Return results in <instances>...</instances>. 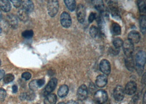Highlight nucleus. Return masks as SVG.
I'll list each match as a JSON object with an SVG mask.
<instances>
[{
    "label": "nucleus",
    "instance_id": "obj_1",
    "mask_svg": "<svg viewBox=\"0 0 146 104\" xmlns=\"http://www.w3.org/2000/svg\"><path fill=\"white\" fill-rule=\"evenodd\" d=\"M146 53L143 51L138 52L135 57L136 66L137 72L139 74H142L146 64Z\"/></svg>",
    "mask_w": 146,
    "mask_h": 104
},
{
    "label": "nucleus",
    "instance_id": "obj_2",
    "mask_svg": "<svg viewBox=\"0 0 146 104\" xmlns=\"http://www.w3.org/2000/svg\"><path fill=\"white\" fill-rule=\"evenodd\" d=\"M59 5L58 0H48L47 9L48 14L51 17H54L58 12Z\"/></svg>",
    "mask_w": 146,
    "mask_h": 104
},
{
    "label": "nucleus",
    "instance_id": "obj_3",
    "mask_svg": "<svg viewBox=\"0 0 146 104\" xmlns=\"http://www.w3.org/2000/svg\"><path fill=\"white\" fill-rule=\"evenodd\" d=\"M76 14L78 21L80 23H83L86 17V10L85 7L82 4H79L76 9Z\"/></svg>",
    "mask_w": 146,
    "mask_h": 104
},
{
    "label": "nucleus",
    "instance_id": "obj_4",
    "mask_svg": "<svg viewBox=\"0 0 146 104\" xmlns=\"http://www.w3.org/2000/svg\"><path fill=\"white\" fill-rule=\"evenodd\" d=\"M94 99L96 102L99 104L105 103L108 99V95L106 91L104 90H99L94 94Z\"/></svg>",
    "mask_w": 146,
    "mask_h": 104
},
{
    "label": "nucleus",
    "instance_id": "obj_5",
    "mask_svg": "<svg viewBox=\"0 0 146 104\" xmlns=\"http://www.w3.org/2000/svg\"><path fill=\"white\" fill-rule=\"evenodd\" d=\"M60 22L62 26L65 28H68L72 24V19L68 13L64 12L60 15Z\"/></svg>",
    "mask_w": 146,
    "mask_h": 104
},
{
    "label": "nucleus",
    "instance_id": "obj_6",
    "mask_svg": "<svg viewBox=\"0 0 146 104\" xmlns=\"http://www.w3.org/2000/svg\"><path fill=\"white\" fill-rule=\"evenodd\" d=\"M58 83V79L56 78H52L48 82V83L44 88L43 91L44 95L46 96L47 95L50 94L55 89Z\"/></svg>",
    "mask_w": 146,
    "mask_h": 104
},
{
    "label": "nucleus",
    "instance_id": "obj_7",
    "mask_svg": "<svg viewBox=\"0 0 146 104\" xmlns=\"http://www.w3.org/2000/svg\"><path fill=\"white\" fill-rule=\"evenodd\" d=\"M93 5L95 8L100 12V13L104 14L105 15H108V12L105 7L104 2L102 0H92Z\"/></svg>",
    "mask_w": 146,
    "mask_h": 104
},
{
    "label": "nucleus",
    "instance_id": "obj_8",
    "mask_svg": "<svg viewBox=\"0 0 146 104\" xmlns=\"http://www.w3.org/2000/svg\"><path fill=\"white\" fill-rule=\"evenodd\" d=\"M113 96L115 100L118 101H121L124 98V90L122 86L117 85L113 92Z\"/></svg>",
    "mask_w": 146,
    "mask_h": 104
},
{
    "label": "nucleus",
    "instance_id": "obj_9",
    "mask_svg": "<svg viewBox=\"0 0 146 104\" xmlns=\"http://www.w3.org/2000/svg\"><path fill=\"white\" fill-rule=\"evenodd\" d=\"M88 95V91L86 85H80L77 91V98L78 100L82 101L86 99Z\"/></svg>",
    "mask_w": 146,
    "mask_h": 104
},
{
    "label": "nucleus",
    "instance_id": "obj_10",
    "mask_svg": "<svg viewBox=\"0 0 146 104\" xmlns=\"http://www.w3.org/2000/svg\"><path fill=\"white\" fill-rule=\"evenodd\" d=\"M100 69L101 72L105 75H108L111 72V64L108 60L103 59L101 61L100 64Z\"/></svg>",
    "mask_w": 146,
    "mask_h": 104
},
{
    "label": "nucleus",
    "instance_id": "obj_11",
    "mask_svg": "<svg viewBox=\"0 0 146 104\" xmlns=\"http://www.w3.org/2000/svg\"><path fill=\"white\" fill-rule=\"evenodd\" d=\"M123 50L125 56H131L133 55V51H134V46L133 44L129 40H126L123 43Z\"/></svg>",
    "mask_w": 146,
    "mask_h": 104
},
{
    "label": "nucleus",
    "instance_id": "obj_12",
    "mask_svg": "<svg viewBox=\"0 0 146 104\" xmlns=\"http://www.w3.org/2000/svg\"><path fill=\"white\" fill-rule=\"evenodd\" d=\"M137 91V84L134 81L128 82L125 87L124 91L127 95H133Z\"/></svg>",
    "mask_w": 146,
    "mask_h": 104
},
{
    "label": "nucleus",
    "instance_id": "obj_13",
    "mask_svg": "<svg viewBox=\"0 0 146 104\" xmlns=\"http://www.w3.org/2000/svg\"><path fill=\"white\" fill-rule=\"evenodd\" d=\"M141 39L139 33L136 31H131L128 34V40L133 44L138 43Z\"/></svg>",
    "mask_w": 146,
    "mask_h": 104
},
{
    "label": "nucleus",
    "instance_id": "obj_14",
    "mask_svg": "<svg viewBox=\"0 0 146 104\" xmlns=\"http://www.w3.org/2000/svg\"><path fill=\"white\" fill-rule=\"evenodd\" d=\"M7 23L12 28H16L18 25V20L17 17L13 14H8L6 18Z\"/></svg>",
    "mask_w": 146,
    "mask_h": 104
},
{
    "label": "nucleus",
    "instance_id": "obj_15",
    "mask_svg": "<svg viewBox=\"0 0 146 104\" xmlns=\"http://www.w3.org/2000/svg\"><path fill=\"white\" fill-rule=\"evenodd\" d=\"M107 83V77L105 75H99L96 79V85L99 88L104 87Z\"/></svg>",
    "mask_w": 146,
    "mask_h": 104
},
{
    "label": "nucleus",
    "instance_id": "obj_16",
    "mask_svg": "<svg viewBox=\"0 0 146 104\" xmlns=\"http://www.w3.org/2000/svg\"><path fill=\"white\" fill-rule=\"evenodd\" d=\"M23 8L27 12H32L34 9V5L31 0H20Z\"/></svg>",
    "mask_w": 146,
    "mask_h": 104
},
{
    "label": "nucleus",
    "instance_id": "obj_17",
    "mask_svg": "<svg viewBox=\"0 0 146 104\" xmlns=\"http://www.w3.org/2000/svg\"><path fill=\"white\" fill-rule=\"evenodd\" d=\"M125 63L127 69L130 71H133L135 68V64L133 55L125 56Z\"/></svg>",
    "mask_w": 146,
    "mask_h": 104
},
{
    "label": "nucleus",
    "instance_id": "obj_18",
    "mask_svg": "<svg viewBox=\"0 0 146 104\" xmlns=\"http://www.w3.org/2000/svg\"><path fill=\"white\" fill-rule=\"evenodd\" d=\"M17 14H18V18L23 22H26L29 20V16L28 12L24 8H21V9H19V11H18Z\"/></svg>",
    "mask_w": 146,
    "mask_h": 104
},
{
    "label": "nucleus",
    "instance_id": "obj_19",
    "mask_svg": "<svg viewBox=\"0 0 146 104\" xmlns=\"http://www.w3.org/2000/svg\"><path fill=\"white\" fill-rule=\"evenodd\" d=\"M0 8L3 12H9L12 6L9 0H0Z\"/></svg>",
    "mask_w": 146,
    "mask_h": 104
},
{
    "label": "nucleus",
    "instance_id": "obj_20",
    "mask_svg": "<svg viewBox=\"0 0 146 104\" xmlns=\"http://www.w3.org/2000/svg\"><path fill=\"white\" fill-rule=\"evenodd\" d=\"M57 101V97L54 94H49L46 95L44 99V104H55Z\"/></svg>",
    "mask_w": 146,
    "mask_h": 104
},
{
    "label": "nucleus",
    "instance_id": "obj_21",
    "mask_svg": "<svg viewBox=\"0 0 146 104\" xmlns=\"http://www.w3.org/2000/svg\"><path fill=\"white\" fill-rule=\"evenodd\" d=\"M68 93V87L66 85H62L60 86L58 91V94L60 98H63L66 96Z\"/></svg>",
    "mask_w": 146,
    "mask_h": 104
},
{
    "label": "nucleus",
    "instance_id": "obj_22",
    "mask_svg": "<svg viewBox=\"0 0 146 104\" xmlns=\"http://www.w3.org/2000/svg\"><path fill=\"white\" fill-rule=\"evenodd\" d=\"M64 2L68 9L73 12L76 8V0H64Z\"/></svg>",
    "mask_w": 146,
    "mask_h": 104
},
{
    "label": "nucleus",
    "instance_id": "obj_23",
    "mask_svg": "<svg viewBox=\"0 0 146 104\" xmlns=\"http://www.w3.org/2000/svg\"><path fill=\"white\" fill-rule=\"evenodd\" d=\"M139 25L141 31L143 35H145L146 32V19L145 15H142L141 16L139 20Z\"/></svg>",
    "mask_w": 146,
    "mask_h": 104
},
{
    "label": "nucleus",
    "instance_id": "obj_24",
    "mask_svg": "<svg viewBox=\"0 0 146 104\" xmlns=\"http://www.w3.org/2000/svg\"><path fill=\"white\" fill-rule=\"evenodd\" d=\"M137 6L139 9V12L142 15H145L146 12V7L145 2L143 0H137Z\"/></svg>",
    "mask_w": 146,
    "mask_h": 104
},
{
    "label": "nucleus",
    "instance_id": "obj_25",
    "mask_svg": "<svg viewBox=\"0 0 146 104\" xmlns=\"http://www.w3.org/2000/svg\"><path fill=\"white\" fill-rule=\"evenodd\" d=\"M121 27L118 23H114L111 26V31L114 35H119L121 33Z\"/></svg>",
    "mask_w": 146,
    "mask_h": 104
},
{
    "label": "nucleus",
    "instance_id": "obj_26",
    "mask_svg": "<svg viewBox=\"0 0 146 104\" xmlns=\"http://www.w3.org/2000/svg\"><path fill=\"white\" fill-rule=\"evenodd\" d=\"M99 33V30L98 28L95 26H92L89 30V33L92 37L96 38L98 35Z\"/></svg>",
    "mask_w": 146,
    "mask_h": 104
},
{
    "label": "nucleus",
    "instance_id": "obj_27",
    "mask_svg": "<svg viewBox=\"0 0 146 104\" xmlns=\"http://www.w3.org/2000/svg\"><path fill=\"white\" fill-rule=\"evenodd\" d=\"M3 78L4 83L6 84H8L13 81L14 79V76L12 73H9L5 75Z\"/></svg>",
    "mask_w": 146,
    "mask_h": 104
},
{
    "label": "nucleus",
    "instance_id": "obj_28",
    "mask_svg": "<svg viewBox=\"0 0 146 104\" xmlns=\"http://www.w3.org/2000/svg\"><path fill=\"white\" fill-rule=\"evenodd\" d=\"M96 19L97 20V23H98V24L99 25L100 30H102L104 27V19L102 18V16L101 15H99L98 17L96 16Z\"/></svg>",
    "mask_w": 146,
    "mask_h": 104
},
{
    "label": "nucleus",
    "instance_id": "obj_29",
    "mask_svg": "<svg viewBox=\"0 0 146 104\" xmlns=\"http://www.w3.org/2000/svg\"><path fill=\"white\" fill-rule=\"evenodd\" d=\"M123 43H124V41L119 38H117V39H114L113 42L114 47L118 49L123 46Z\"/></svg>",
    "mask_w": 146,
    "mask_h": 104
},
{
    "label": "nucleus",
    "instance_id": "obj_30",
    "mask_svg": "<svg viewBox=\"0 0 146 104\" xmlns=\"http://www.w3.org/2000/svg\"><path fill=\"white\" fill-rule=\"evenodd\" d=\"M29 87L30 89H31V91H36L37 90V89L38 88V85L37 83V79H34L33 81H32L30 83H29Z\"/></svg>",
    "mask_w": 146,
    "mask_h": 104
},
{
    "label": "nucleus",
    "instance_id": "obj_31",
    "mask_svg": "<svg viewBox=\"0 0 146 104\" xmlns=\"http://www.w3.org/2000/svg\"><path fill=\"white\" fill-rule=\"evenodd\" d=\"M33 35V30H25L22 33V36L25 39H30L31 38Z\"/></svg>",
    "mask_w": 146,
    "mask_h": 104
},
{
    "label": "nucleus",
    "instance_id": "obj_32",
    "mask_svg": "<svg viewBox=\"0 0 146 104\" xmlns=\"http://www.w3.org/2000/svg\"><path fill=\"white\" fill-rule=\"evenodd\" d=\"M35 98V94L33 91H30L28 93H26V100L32 101Z\"/></svg>",
    "mask_w": 146,
    "mask_h": 104
},
{
    "label": "nucleus",
    "instance_id": "obj_33",
    "mask_svg": "<svg viewBox=\"0 0 146 104\" xmlns=\"http://www.w3.org/2000/svg\"><path fill=\"white\" fill-rule=\"evenodd\" d=\"M96 14L92 12L89 16V18H88L89 23H92L94 20L96 19Z\"/></svg>",
    "mask_w": 146,
    "mask_h": 104
},
{
    "label": "nucleus",
    "instance_id": "obj_34",
    "mask_svg": "<svg viewBox=\"0 0 146 104\" xmlns=\"http://www.w3.org/2000/svg\"><path fill=\"white\" fill-rule=\"evenodd\" d=\"M21 77L22 78L25 79V80H29L31 77V74L30 72H25L22 74Z\"/></svg>",
    "mask_w": 146,
    "mask_h": 104
},
{
    "label": "nucleus",
    "instance_id": "obj_35",
    "mask_svg": "<svg viewBox=\"0 0 146 104\" xmlns=\"http://www.w3.org/2000/svg\"><path fill=\"white\" fill-rule=\"evenodd\" d=\"M6 91L4 89L0 88V100H3L6 98Z\"/></svg>",
    "mask_w": 146,
    "mask_h": 104
},
{
    "label": "nucleus",
    "instance_id": "obj_36",
    "mask_svg": "<svg viewBox=\"0 0 146 104\" xmlns=\"http://www.w3.org/2000/svg\"><path fill=\"white\" fill-rule=\"evenodd\" d=\"M13 5L16 8H19L21 6L20 0H9Z\"/></svg>",
    "mask_w": 146,
    "mask_h": 104
},
{
    "label": "nucleus",
    "instance_id": "obj_37",
    "mask_svg": "<svg viewBox=\"0 0 146 104\" xmlns=\"http://www.w3.org/2000/svg\"><path fill=\"white\" fill-rule=\"evenodd\" d=\"M37 83L38 85V88H40L41 87H42L43 85L45 83V80L44 79L42 78V79H37Z\"/></svg>",
    "mask_w": 146,
    "mask_h": 104
},
{
    "label": "nucleus",
    "instance_id": "obj_38",
    "mask_svg": "<svg viewBox=\"0 0 146 104\" xmlns=\"http://www.w3.org/2000/svg\"><path fill=\"white\" fill-rule=\"evenodd\" d=\"M67 104H83L79 100V101H75L73 100H70L68 101Z\"/></svg>",
    "mask_w": 146,
    "mask_h": 104
},
{
    "label": "nucleus",
    "instance_id": "obj_39",
    "mask_svg": "<svg viewBox=\"0 0 146 104\" xmlns=\"http://www.w3.org/2000/svg\"><path fill=\"white\" fill-rule=\"evenodd\" d=\"M5 71L2 69H0V81L3 78V77L5 76Z\"/></svg>",
    "mask_w": 146,
    "mask_h": 104
},
{
    "label": "nucleus",
    "instance_id": "obj_40",
    "mask_svg": "<svg viewBox=\"0 0 146 104\" xmlns=\"http://www.w3.org/2000/svg\"><path fill=\"white\" fill-rule=\"evenodd\" d=\"M12 91L13 93H16L18 91V87L16 85H14L12 87Z\"/></svg>",
    "mask_w": 146,
    "mask_h": 104
},
{
    "label": "nucleus",
    "instance_id": "obj_41",
    "mask_svg": "<svg viewBox=\"0 0 146 104\" xmlns=\"http://www.w3.org/2000/svg\"><path fill=\"white\" fill-rule=\"evenodd\" d=\"M142 82L144 84L146 83V73H144V75L142 76Z\"/></svg>",
    "mask_w": 146,
    "mask_h": 104
},
{
    "label": "nucleus",
    "instance_id": "obj_42",
    "mask_svg": "<svg viewBox=\"0 0 146 104\" xmlns=\"http://www.w3.org/2000/svg\"><path fill=\"white\" fill-rule=\"evenodd\" d=\"M143 104H146V93H145V94H144V95H143Z\"/></svg>",
    "mask_w": 146,
    "mask_h": 104
},
{
    "label": "nucleus",
    "instance_id": "obj_43",
    "mask_svg": "<svg viewBox=\"0 0 146 104\" xmlns=\"http://www.w3.org/2000/svg\"><path fill=\"white\" fill-rule=\"evenodd\" d=\"M2 18V14L1 12L0 11V20H1Z\"/></svg>",
    "mask_w": 146,
    "mask_h": 104
},
{
    "label": "nucleus",
    "instance_id": "obj_44",
    "mask_svg": "<svg viewBox=\"0 0 146 104\" xmlns=\"http://www.w3.org/2000/svg\"><path fill=\"white\" fill-rule=\"evenodd\" d=\"M58 104H66L65 103H64V102H60L59 103H58Z\"/></svg>",
    "mask_w": 146,
    "mask_h": 104
},
{
    "label": "nucleus",
    "instance_id": "obj_45",
    "mask_svg": "<svg viewBox=\"0 0 146 104\" xmlns=\"http://www.w3.org/2000/svg\"><path fill=\"white\" fill-rule=\"evenodd\" d=\"M1 32H2V29H1V26H0V34H1Z\"/></svg>",
    "mask_w": 146,
    "mask_h": 104
},
{
    "label": "nucleus",
    "instance_id": "obj_46",
    "mask_svg": "<svg viewBox=\"0 0 146 104\" xmlns=\"http://www.w3.org/2000/svg\"><path fill=\"white\" fill-rule=\"evenodd\" d=\"M1 64V60H0V65Z\"/></svg>",
    "mask_w": 146,
    "mask_h": 104
},
{
    "label": "nucleus",
    "instance_id": "obj_47",
    "mask_svg": "<svg viewBox=\"0 0 146 104\" xmlns=\"http://www.w3.org/2000/svg\"></svg>",
    "mask_w": 146,
    "mask_h": 104
},
{
    "label": "nucleus",
    "instance_id": "obj_48",
    "mask_svg": "<svg viewBox=\"0 0 146 104\" xmlns=\"http://www.w3.org/2000/svg\"><path fill=\"white\" fill-rule=\"evenodd\" d=\"M91 1H92V0H91Z\"/></svg>",
    "mask_w": 146,
    "mask_h": 104
}]
</instances>
